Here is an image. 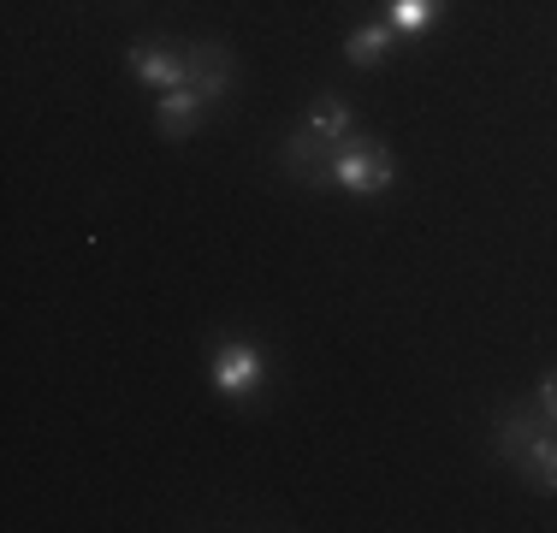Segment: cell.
Here are the masks:
<instances>
[{"instance_id":"1","label":"cell","mask_w":557,"mask_h":533,"mask_svg":"<svg viewBox=\"0 0 557 533\" xmlns=\"http://www.w3.org/2000/svg\"><path fill=\"white\" fill-rule=\"evenodd\" d=\"M392 154L386 142L362 137V131H350L344 142H333V184L344 196H386L392 190Z\"/></svg>"},{"instance_id":"12","label":"cell","mask_w":557,"mask_h":533,"mask_svg":"<svg viewBox=\"0 0 557 533\" xmlns=\"http://www.w3.org/2000/svg\"><path fill=\"white\" fill-rule=\"evenodd\" d=\"M534 404H540V409H546V421L557 426V368L546 373V380H540V392H534Z\"/></svg>"},{"instance_id":"6","label":"cell","mask_w":557,"mask_h":533,"mask_svg":"<svg viewBox=\"0 0 557 533\" xmlns=\"http://www.w3.org/2000/svg\"><path fill=\"white\" fill-rule=\"evenodd\" d=\"M546 426H552V421H546V409H540L534 397H528V404H510V409H504V416L493 421V445H498V457H510V462H516L540 433H546Z\"/></svg>"},{"instance_id":"10","label":"cell","mask_w":557,"mask_h":533,"mask_svg":"<svg viewBox=\"0 0 557 533\" xmlns=\"http://www.w3.org/2000/svg\"><path fill=\"white\" fill-rule=\"evenodd\" d=\"M302 125H309L321 142H344L356 131V113H350V101H344V96H321V101L309 107V119H302Z\"/></svg>"},{"instance_id":"11","label":"cell","mask_w":557,"mask_h":533,"mask_svg":"<svg viewBox=\"0 0 557 533\" xmlns=\"http://www.w3.org/2000/svg\"><path fill=\"white\" fill-rule=\"evenodd\" d=\"M445 12V0H386V18H392V30L397 36H428L433 30V18Z\"/></svg>"},{"instance_id":"7","label":"cell","mask_w":557,"mask_h":533,"mask_svg":"<svg viewBox=\"0 0 557 533\" xmlns=\"http://www.w3.org/2000/svg\"><path fill=\"white\" fill-rule=\"evenodd\" d=\"M208 101L196 84H178V89H161V113H154V125H161V137H172V142H184L196 125H202V113H208Z\"/></svg>"},{"instance_id":"3","label":"cell","mask_w":557,"mask_h":533,"mask_svg":"<svg viewBox=\"0 0 557 533\" xmlns=\"http://www.w3.org/2000/svg\"><path fill=\"white\" fill-rule=\"evenodd\" d=\"M278 166H285V178L309 184V190H326L333 184V142H321L309 125L290 131L285 142H278Z\"/></svg>"},{"instance_id":"8","label":"cell","mask_w":557,"mask_h":533,"mask_svg":"<svg viewBox=\"0 0 557 533\" xmlns=\"http://www.w3.org/2000/svg\"><path fill=\"white\" fill-rule=\"evenodd\" d=\"M392 42H397V30H392V18L386 24H356L350 36H344V60L350 65H386L392 60Z\"/></svg>"},{"instance_id":"9","label":"cell","mask_w":557,"mask_h":533,"mask_svg":"<svg viewBox=\"0 0 557 533\" xmlns=\"http://www.w3.org/2000/svg\"><path fill=\"white\" fill-rule=\"evenodd\" d=\"M516 462H522V480H528V486L546 492V498H557V426H546V433H540Z\"/></svg>"},{"instance_id":"2","label":"cell","mask_w":557,"mask_h":533,"mask_svg":"<svg viewBox=\"0 0 557 533\" xmlns=\"http://www.w3.org/2000/svg\"><path fill=\"white\" fill-rule=\"evenodd\" d=\"M208 380H214V392L225 404H244V397H256L261 385H268V362H261L256 344H237L225 338L214 344V362H208Z\"/></svg>"},{"instance_id":"4","label":"cell","mask_w":557,"mask_h":533,"mask_svg":"<svg viewBox=\"0 0 557 533\" xmlns=\"http://www.w3.org/2000/svg\"><path fill=\"white\" fill-rule=\"evenodd\" d=\"M125 65L131 77H143L149 89H178L190 84V72H184V48L178 42H161V36H143V42L125 48Z\"/></svg>"},{"instance_id":"5","label":"cell","mask_w":557,"mask_h":533,"mask_svg":"<svg viewBox=\"0 0 557 533\" xmlns=\"http://www.w3.org/2000/svg\"><path fill=\"white\" fill-rule=\"evenodd\" d=\"M184 72H190V84L202 89L208 101H225V96H232L237 65H232V48H220V42H190V48H184Z\"/></svg>"}]
</instances>
